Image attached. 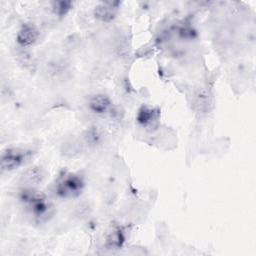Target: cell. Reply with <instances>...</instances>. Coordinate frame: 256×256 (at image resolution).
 <instances>
[{
    "label": "cell",
    "instance_id": "5b68a950",
    "mask_svg": "<svg viewBox=\"0 0 256 256\" xmlns=\"http://www.w3.org/2000/svg\"><path fill=\"white\" fill-rule=\"evenodd\" d=\"M158 118L159 112L148 106H142L137 114V122L144 127L155 126Z\"/></svg>",
    "mask_w": 256,
    "mask_h": 256
},
{
    "label": "cell",
    "instance_id": "52a82bcc",
    "mask_svg": "<svg viewBox=\"0 0 256 256\" xmlns=\"http://www.w3.org/2000/svg\"><path fill=\"white\" fill-rule=\"evenodd\" d=\"M95 17L102 22H110L116 16V8L113 3H102L94 10Z\"/></svg>",
    "mask_w": 256,
    "mask_h": 256
},
{
    "label": "cell",
    "instance_id": "7a4b0ae2",
    "mask_svg": "<svg viewBox=\"0 0 256 256\" xmlns=\"http://www.w3.org/2000/svg\"><path fill=\"white\" fill-rule=\"evenodd\" d=\"M28 157V152L20 148H9L2 153L1 168L3 171H12L21 166Z\"/></svg>",
    "mask_w": 256,
    "mask_h": 256
},
{
    "label": "cell",
    "instance_id": "277c9868",
    "mask_svg": "<svg viewBox=\"0 0 256 256\" xmlns=\"http://www.w3.org/2000/svg\"><path fill=\"white\" fill-rule=\"evenodd\" d=\"M39 38V30L32 24H24L19 29L16 39L19 45L29 47L34 45Z\"/></svg>",
    "mask_w": 256,
    "mask_h": 256
},
{
    "label": "cell",
    "instance_id": "6da1fadb",
    "mask_svg": "<svg viewBox=\"0 0 256 256\" xmlns=\"http://www.w3.org/2000/svg\"><path fill=\"white\" fill-rule=\"evenodd\" d=\"M84 187L83 179L75 174L65 175L56 186V193L63 198L78 196Z\"/></svg>",
    "mask_w": 256,
    "mask_h": 256
},
{
    "label": "cell",
    "instance_id": "8992f818",
    "mask_svg": "<svg viewBox=\"0 0 256 256\" xmlns=\"http://www.w3.org/2000/svg\"><path fill=\"white\" fill-rule=\"evenodd\" d=\"M21 179H22V182L29 187L38 185L44 179L43 169L40 166L31 167L23 173Z\"/></svg>",
    "mask_w": 256,
    "mask_h": 256
},
{
    "label": "cell",
    "instance_id": "ba28073f",
    "mask_svg": "<svg viewBox=\"0 0 256 256\" xmlns=\"http://www.w3.org/2000/svg\"><path fill=\"white\" fill-rule=\"evenodd\" d=\"M53 4H54L53 6L54 12L60 16L65 15L71 8V2L61 1V2H54Z\"/></svg>",
    "mask_w": 256,
    "mask_h": 256
},
{
    "label": "cell",
    "instance_id": "3957f363",
    "mask_svg": "<svg viewBox=\"0 0 256 256\" xmlns=\"http://www.w3.org/2000/svg\"><path fill=\"white\" fill-rule=\"evenodd\" d=\"M90 111L97 115H111L116 113L113 109L111 99L105 94H97L90 98L88 102Z\"/></svg>",
    "mask_w": 256,
    "mask_h": 256
}]
</instances>
